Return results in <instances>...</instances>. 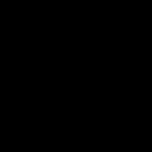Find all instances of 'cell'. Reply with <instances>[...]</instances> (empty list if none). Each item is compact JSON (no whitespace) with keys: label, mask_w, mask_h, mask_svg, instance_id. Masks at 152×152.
Here are the masks:
<instances>
[]
</instances>
